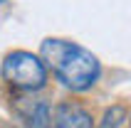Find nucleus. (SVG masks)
Returning a JSON list of instances; mask_svg holds the SVG:
<instances>
[{
  "instance_id": "1",
  "label": "nucleus",
  "mask_w": 131,
  "mask_h": 128,
  "mask_svg": "<svg viewBox=\"0 0 131 128\" xmlns=\"http://www.w3.org/2000/svg\"><path fill=\"white\" fill-rule=\"evenodd\" d=\"M40 57L45 67L54 74L59 84L69 91H87L99 81L102 64L96 54L62 37H47L40 44Z\"/></svg>"
},
{
  "instance_id": "2",
  "label": "nucleus",
  "mask_w": 131,
  "mask_h": 128,
  "mask_svg": "<svg viewBox=\"0 0 131 128\" xmlns=\"http://www.w3.org/2000/svg\"><path fill=\"white\" fill-rule=\"evenodd\" d=\"M47 67H45L40 54L25 49H13L5 54L3 64H0V76L7 86L20 89V91H40L47 84Z\"/></svg>"
},
{
  "instance_id": "3",
  "label": "nucleus",
  "mask_w": 131,
  "mask_h": 128,
  "mask_svg": "<svg viewBox=\"0 0 131 128\" xmlns=\"http://www.w3.org/2000/svg\"><path fill=\"white\" fill-rule=\"evenodd\" d=\"M50 128H96V126H94L92 113L82 104H77V101H62L52 111Z\"/></svg>"
},
{
  "instance_id": "4",
  "label": "nucleus",
  "mask_w": 131,
  "mask_h": 128,
  "mask_svg": "<svg viewBox=\"0 0 131 128\" xmlns=\"http://www.w3.org/2000/svg\"><path fill=\"white\" fill-rule=\"evenodd\" d=\"M126 123H129V111L124 106H111L104 111L96 128H126Z\"/></svg>"
},
{
  "instance_id": "5",
  "label": "nucleus",
  "mask_w": 131,
  "mask_h": 128,
  "mask_svg": "<svg viewBox=\"0 0 131 128\" xmlns=\"http://www.w3.org/2000/svg\"><path fill=\"white\" fill-rule=\"evenodd\" d=\"M126 128H131V113H129V123H126Z\"/></svg>"
},
{
  "instance_id": "6",
  "label": "nucleus",
  "mask_w": 131,
  "mask_h": 128,
  "mask_svg": "<svg viewBox=\"0 0 131 128\" xmlns=\"http://www.w3.org/2000/svg\"><path fill=\"white\" fill-rule=\"evenodd\" d=\"M0 3H3V0H0Z\"/></svg>"
}]
</instances>
